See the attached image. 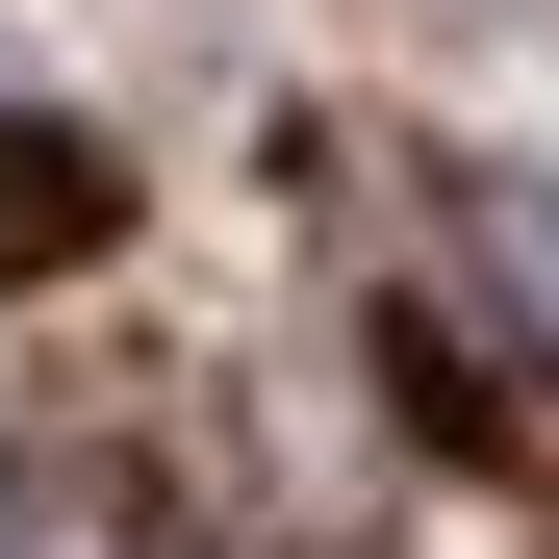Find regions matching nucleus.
<instances>
[{
  "instance_id": "obj_1",
  "label": "nucleus",
  "mask_w": 559,
  "mask_h": 559,
  "mask_svg": "<svg viewBox=\"0 0 559 559\" xmlns=\"http://www.w3.org/2000/svg\"><path fill=\"white\" fill-rule=\"evenodd\" d=\"M103 229H128V178H103V128H26V103H0V280H76Z\"/></svg>"
}]
</instances>
